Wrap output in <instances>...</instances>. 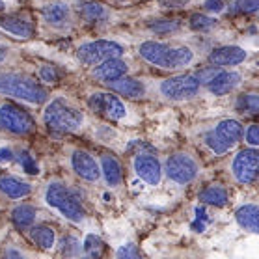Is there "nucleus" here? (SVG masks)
I'll list each match as a JSON object with an SVG mask.
<instances>
[{"label":"nucleus","mask_w":259,"mask_h":259,"mask_svg":"<svg viewBox=\"0 0 259 259\" xmlns=\"http://www.w3.org/2000/svg\"><path fill=\"white\" fill-rule=\"evenodd\" d=\"M138 54L144 62L166 71H183L194 65L196 53L194 49L183 43L157 41L146 39L138 45Z\"/></svg>","instance_id":"obj_1"},{"label":"nucleus","mask_w":259,"mask_h":259,"mask_svg":"<svg viewBox=\"0 0 259 259\" xmlns=\"http://www.w3.org/2000/svg\"><path fill=\"white\" fill-rule=\"evenodd\" d=\"M0 95L39 106L49 101V92L35 78L21 73H0Z\"/></svg>","instance_id":"obj_2"},{"label":"nucleus","mask_w":259,"mask_h":259,"mask_svg":"<svg viewBox=\"0 0 259 259\" xmlns=\"http://www.w3.org/2000/svg\"><path fill=\"white\" fill-rule=\"evenodd\" d=\"M45 203L56 209L62 217L67 218L73 224H80L86 218V209H84L80 196L77 194V190H73L65 183H49L45 189Z\"/></svg>","instance_id":"obj_3"},{"label":"nucleus","mask_w":259,"mask_h":259,"mask_svg":"<svg viewBox=\"0 0 259 259\" xmlns=\"http://www.w3.org/2000/svg\"><path fill=\"white\" fill-rule=\"evenodd\" d=\"M43 121L54 133H78L84 127V112L67 99H53L45 106Z\"/></svg>","instance_id":"obj_4"},{"label":"nucleus","mask_w":259,"mask_h":259,"mask_svg":"<svg viewBox=\"0 0 259 259\" xmlns=\"http://www.w3.org/2000/svg\"><path fill=\"white\" fill-rule=\"evenodd\" d=\"M242 129L244 127L239 119H220L211 131H207L203 135V144L212 155H224L241 142Z\"/></svg>","instance_id":"obj_5"},{"label":"nucleus","mask_w":259,"mask_h":259,"mask_svg":"<svg viewBox=\"0 0 259 259\" xmlns=\"http://www.w3.org/2000/svg\"><path fill=\"white\" fill-rule=\"evenodd\" d=\"M159 95L162 99L170 101V103H183V101L194 99L200 94L201 84L196 78V75L190 73H179L174 77L162 78L157 86Z\"/></svg>","instance_id":"obj_6"},{"label":"nucleus","mask_w":259,"mask_h":259,"mask_svg":"<svg viewBox=\"0 0 259 259\" xmlns=\"http://www.w3.org/2000/svg\"><path fill=\"white\" fill-rule=\"evenodd\" d=\"M125 47L114 39H94V41L80 43L77 49V58L80 64L94 67L108 58L123 56Z\"/></svg>","instance_id":"obj_7"},{"label":"nucleus","mask_w":259,"mask_h":259,"mask_svg":"<svg viewBox=\"0 0 259 259\" xmlns=\"http://www.w3.org/2000/svg\"><path fill=\"white\" fill-rule=\"evenodd\" d=\"M166 177L170 181L177 183V185H189L200 176V164L198 160L192 157L190 153H185V151H179V153H174L166 159L164 166H162Z\"/></svg>","instance_id":"obj_8"},{"label":"nucleus","mask_w":259,"mask_h":259,"mask_svg":"<svg viewBox=\"0 0 259 259\" xmlns=\"http://www.w3.org/2000/svg\"><path fill=\"white\" fill-rule=\"evenodd\" d=\"M88 106L95 114L103 116L108 121H123L129 114V108L125 105L121 97L114 92H94L88 97Z\"/></svg>","instance_id":"obj_9"},{"label":"nucleus","mask_w":259,"mask_h":259,"mask_svg":"<svg viewBox=\"0 0 259 259\" xmlns=\"http://www.w3.org/2000/svg\"><path fill=\"white\" fill-rule=\"evenodd\" d=\"M0 127L12 135L24 136L35 129V121L24 108L13 103H4L0 105Z\"/></svg>","instance_id":"obj_10"},{"label":"nucleus","mask_w":259,"mask_h":259,"mask_svg":"<svg viewBox=\"0 0 259 259\" xmlns=\"http://www.w3.org/2000/svg\"><path fill=\"white\" fill-rule=\"evenodd\" d=\"M257 147H244L231 160V176L239 185H253L257 179Z\"/></svg>","instance_id":"obj_11"},{"label":"nucleus","mask_w":259,"mask_h":259,"mask_svg":"<svg viewBox=\"0 0 259 259\" xmlns=\"http://www.w3.org/2000/svg\"><path fill=\"white\" fill-rule=\"evenodd\" d=\"M133 170L142 181L151 185V187H157L162 181V176H164V170H162V162L155 153H135V159H133Z\"/></svg>","instance_id":"obj_12"},{"label":"nucleus","mask_w":259,"mask_h":259,"mask_svg":"<svg viewBox=\"0 0 259 259\" xmlns=\"http://www.w3.org/2000/svg\"><path fill=\"white\" fill-rule=\"evenodd\" d=\"M248 51L244 47H239V45H220V47H214L207 56V62L209 65H217V67H222V69H231V67H237V65L244 64L248 60Z\"/></svg>","instance_id":"obj_13"},{"label":"nucleus","mask_w":259,"mask_h":259,"mask_svg":"<svg viewBox=\"0 0 259 259\" xmlns=\"http://www.w3.org/2000/svg\"><path fill=\"white\" fill-rule=\"evenodd\" d=\"M71 168L82 181L86 183H97L101 179V166L99 160L94 155L84 151V149H75L71 153Z\"/></svg>","instance_id":"obj_14"},{"label":"nucleus","mask_w":259,"mask_h":259,"mask_svg":"<svg viewBox=\"0 0 259 259\" xmlns=\"http://www.w3.org/2000/svg\"><path fill=\"white\" fill-rule=\"evenodd\" d=\"M0 30L17 39H30L35 34V21L28 13H8L0 17Z\"/></svg>","instance_id":"obj_15"},{"label":"nucleus","mask_w":259,"mask_h":259,"mask_svg":"<svg viewBox=\"0 0 259 259\" xmlns=\"http://www.w3.org/2000/svg\"><path fill=\"white\" fill-rule=\"evenodd\" d=\"M41 17L43 21L53 26V28L64 30L69 28L73 24V12H71V6L64 0H53L41 8Z\"/></svg>","instance_id":"obj_16"},{"label":"nucleus","mask_w":259,"mask_h":259,"mask_svg":"<svg viewBox=\"0 0 259 259\" xmlns=\"http://www.w3.org/2000/svg\"><path fill=\"white\" fill-rule=\"evenodd\" d=\"M129 73H131L129 62L123 60L121 56H116V58H108L105 62H101V64L94 65L92 77L103 84H108L112 82V80H118L123 75H129Z\"/></svg>","instance_id":"obj_17"},{"label":"nucleus","mask_w":259,"mask_h":259,"mask_svg":"<svg viewBox=\"0 0 259 259\" xmlns=\"http://www.w3.org/2000/svg\"><path fill=\"white\" fill-rule=\"evenodd\" d=\"M110 92L118 95H123L127 99H146L147 94H149V88H147L146 80L136 77H131V75H123L119 77L118 80H112V82L106 84Z\"/></svg>","instance_id":"obj_18"},{"label":"nucleus","mask_w":259,"mask_h":259,"mask_svg":"<svg viewBox=\"0 0 259 259\" xmlns=\"http://www.w3.org/2000/svg\"><path fill=\"white\" fill-rule=\"evenodd\" d=\"M242 82V75L239 71H230V69H220L214 75L211 82L205 84L207 92L211 95H217V97H222V95H228L231 92H235Z\"/></svg>","instance_id":"obj_19"},{"label":"nucleus","mask_w":259,"mask_h":259,"mask_svg":"<svg viewBox=\"0 0 259 259\" xmlns=\"http://www.w3.org/2000/svg\"><path fill=\"white\" fill-rule=\"evenodd\" d=\"M101 166V177L105 179V183L110 189H118L119 185L123 183V166L114 155L105 153L101 155L99 160Z\"/></svg>","instance_id":"obj_20"},{"label":"nucleus","mask_w":259,"mask_h":259,"mask_svg":"<svg viewBox=\"0 0 259 259\" xmlns=\"http://www.w3.org/2000/svg\"><path fill=\"white\" fill-rule=\"evenodd\" d=\"M0 192L12 200H23L32 194V185L17 176H2L0 177Z\"/></svg>","instance_id":"obj_21"},{"label":"nucleus","mask_w":259,"mask_h":259,"mask_svg":"<svg viewBox=\"0 0 259 259\" xmlns=\"http://www.w3.org/2000/svg\"><path fill=\"white\" fill-rule=\"evenodd\" d=\"M78 13H80V17L90 24H103L106 21H110V15L112 12L105 6V4H101V2H95V0H86L80 4L78 8Z\"/></svg>","instance_id":"obj_22"},{"label":"nucleus","mask_w":259,"mask_h":259,"mask_svg":"<svg viewBox=\"0 0 259 259\" xmlns=\"http://www.w3.org/2000/svg\"><path fill=\"white\" fill-rule=\"evenodd\" d=\"M257 214L259 209L255 203H244L235 211V222L239 224V228H242L248 233H257Z\"/></svg>","instance_id":"obj_23"},{"label":"nucleus","mask_w":259,"mask_h":259,"mask_svg":"<svg viewBox=\"0 0 259 259\" xmlns=\"http://www.w3.org/2000/svg\"><path fill=\"white\" fill-rule=\"evenodd\" d=\"M198 200L205 205L212 207H224L228 201H230V194H228V189L222 187V185H209L201 190Z\"/></svg>","instance_id":"obj_24"},{"label":"nucleus","mask_w":259,"mask_h":259,"mask_svg":"<svg viewBox=\"0 0 259 259\" xmlns=\"http://www.w3.org/2000/svg\"><path fill=\"white\" fill-rule=\"evenodd\" d=\"M30 239L43 250H53L56 246V231L47 224L30 226Z\"/></svg>","instance_id":"obj_25"},{"label":"nucleus","mask_w":259,"mask_h":259,"mask_svg":"<svg viewBox=\"0 0 259 259\" xmlns=\"http://www.w3.org/2000/svg\"><path fill=\"white\" fill-rule=\"evenodd\" d=\"M35 218H37V211L28 203H21L12 211V222L17 230H28L30 226H34Z\"/></svg>","instance_id":"obj_26"},{"label":"nucleus","mask_w":259,"mask_h":259,"mask_svg":"<svg viewBox=\"0 0 259 259\" xmlns=\"http://www.w3.org/2000/svg\"><path fill=\"white\" fill-rule=\"evenodd\" d=\"M147 28L155 35H170L176 34L177 30L181 28V24L176 19H153L147 23Z\"/></svg>","instance_id":"obj_27"},{"label":"nucleus","mask_w":259,"mask_h":259,"mask_svg":"<svg viewBox=\"0 0 259 259\" xmlns=\"http://www.w3.org/2000/svg\"><path fill=\"white\" fill-rule=\"evenodd\" d=\"M217 17L214 15H205V13H194V15H190L189 19V26L194 32H201V34H207V32H211V30L217 28Z\"/></svg>","instance_id":"obj_28"},{"label":"nucleus","mask_w":259,"mask_h":259,"mask_svg":"<svg viewBox=\"0 0 259 259\" xmlns=\"http://www.w3.org/2000/svg\"><path fill=\"white\" fill-rule=\"evenodd\" d=\"M235 108L242 114H250V116H255L259 112V99L255 92H246V94L239 95L237 99Z\"/></svg>","instance_id":"obj_29"},{"label":"nucleus","mask_w":259,"mask_h":259,"mask_svg":"<svg viewBox=\"0 0 259 259\" xmlns=\"http://www.w3.org/2000/svg\"><path fill=\"white\" fill-rule=\"evenodd\" d=\"M259 0H231L230 4H226V10L235 15H252L257 12Z\"/></svg>","instance_id":"obj_30"},{"label":"nucleus","mask_w":259,"mask_h":259,"mask_svg":"<svg viewBox=\"0 0 259 259\" xmlns=\"http://www.w3.org/2000/svg\"><path fill=\"white\" fill-rule=\"evenodd\" d=\"M15 159H17L19 166H21V170L24 174H30V176H35V174H39V166L35 162V159L28 151H21V153H15Z\"/></svg>","instance_id":"obj_31"},{"label":"nucleus","mask_w":259,"mask_h":259,"mask_svg":"<svg viewBox=\"0 0 259 259\" xmlns=\"http://www.w3.org/2000/svg\"><path fill=\"white\" fill-rule=\"evenodd\" d=\"M103 241H101L97 235H86V239H84L82 242V252L86 253V255H90V257H95V255H99L101 250H103Z\"/></svg>","instance_id":"obj_32"},{"label":"nucleus","mask_w":259,"mask_h":259,"mask_svg":"<svg viewBox=\"0 0 259 259\" xmlns=\"http://www.w3.org/2000/svg\"><path fill=\"white\" fill-rule=\"evenodd\" d=\"M242 138L248 144V147H257L259 146V129L257 123H248L246 129H242Z\"/></svg>","instance_id":"obj_33"},{"label":"nucleus","mask_w":259,"mask_h":259,"mask_svg":"<svg viewBox=\"0 0 259 259\" xmlns=\"http://www.w3.org/2000/svg\"><path fill=\"white\" fill-rule=\"evenodd\" d=\"M142 252L140 248L133 244V242H127V244H121V246L116 250V257H125V259H135V257H140Z\"/></svg>","instance_id":"obj_34"},{"label":"nucleus","mask_w":259,"mask_h":259,"mask_svg":"<svg viewBox=\"0 0 259 259\" xmlns=\"http://www.w3.org/2000/svg\"><path fill=\"white\" fill-rule=\"evenodd\" d=\"M62 244H64V246H62V252H64L65 255H78L80 250H82V244H80L75 237H65Z\"/></svg>","instance_id":"obj_35"},{"label":"nucleus","mask_w":259,"mask_h":259,"mask_svg":"<svg viewBox=\"0 0 259 259\" xmlns=\"http://www.w3.org/2000/svg\"><path fill=\"white\" fill-rule=\"evenodd\" d=\"M37 75H39V78H41L43 82H49V84L56 82V80L60 78L58 71H56V67H54V65H41Z\"/></svg>","instance_id":"obj_36"},{"label":"nucleus","mask_w":259,"mask_h":259,"mask_svg":"<svg viewBox=\"0 0 259 259\" xmlns=\"http://www.w3.org/2000/svg\"><path fill=\"white\" fill-rule=\"evenodd\" d=\"M203 8H205L207 13L218 15V13L226 12V2L224 0H205V2H203Z\"/></svg>","instance_id":"obj_37"},{"label":"nucleus","mask_w":259,"mask_h":259,"mask_svg":"<svg viewBox=\"0 0 259 259\" xmlns=\"http://www.w3.org/2000/svg\"><path fill=\"white\" fill-rule=\"evenodd\" d=\"M13 160H15V151H13L12 147L8 146L0 147V164H10Z\"/></svg>","instance_id":"obj_38"},{"label":"nucleus","mask_w":259,"mask_h":259,"mask_svg":"<svg viewBox=\"0 0 259 259\" xmlns=\"http://www.w3.org/2000/svg\"><path fill=\"white\" fill-rule=\"evenodd\" d=\"M159 4L166 10H174V8H183L189 4V0H159Z\"/></svg>","instance_id":"obj_39"},{"label":"nucleus","mask_w":259,"mask_h":259,"mask_svg":"<svg viewBox=\"0 0 259 259\" xmlns=\"http://www.w3.org/2000/svg\"><path fill=\"white\" fill-rule=\"evenodd\" d=\"M6 56H8V47L6 45H0V64L6 60Z\"/></svg>","instance_id":"obj_40"},{"label":"nucleus","mask_w":259,"mask_h":259,"mask_svg":"<svg viewBox=\"0 0 259 259\" xmlns=\"http://www.w3.org/2000/svg\"><path fill=\"white\" fill-rule=\"evenodd\" d=\"M6 255H23V252H15V250H8Z\"/></svg>","instance_id":"obj_41"},{"label":"nucleus","mask_w":259,"mask_h":259,"mask_svg":"<svg viewBox=\"0 0 259 259\" xmlns=\"http://www.w3.org/2000/svg\"><path fill=\"white\" fill-rule=\"evenodd\" d=\"M6 10V2L4 0H0V12H4Z\"/></svg>","instance_id":"obj_42"}]
</instances>
